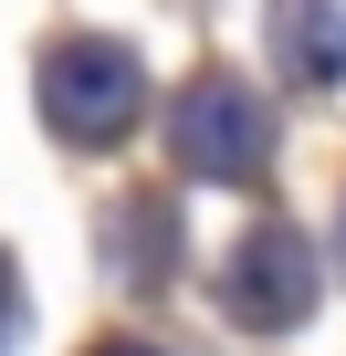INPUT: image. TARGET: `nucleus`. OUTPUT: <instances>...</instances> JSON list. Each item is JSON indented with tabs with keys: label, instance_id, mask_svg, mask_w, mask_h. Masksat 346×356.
Wrapping results in <instances>:
<instances>
[{
	"label": "nucleus",
	"instance_id": "6",
	"mask_svg": "<svg viewBox=\"0 0 346 356\" xmlns=\"http://www.w3.org/2000/svg\"><path fill=\"white\" fill-rule=\"evenodd\" d=\"M336 252H346V231H336Z\"/></svg>",
	"mask_w": 346,
	"mask_h": 356
},
{
	"label": "nucleus",
	"instance_id": "3",
	"mask_svg": "<svg viewBox=\"0 0 346 356\" xmlns=\"http://www.w3.org/2000/svg\"><path fill=\"white\" fill-rule=\"evenodd\" d=\"M221 304H231L242 325H262V335L294 325V314L315 304V262H304V241H294L283 220H262V231L221 262Z\"/></svg>",
	"mask_w": 346,
	"mask_h": 356
},
{
	"label": "nucleus",
	"instance_id": "1",
	"mask_svg": "<svg viewBox=\"0 0 346 356\" xmlns=\"http://www.w3.org/2000/svg\"><path fill=\"white\" fill-rule=\"evenodd\" d=\"M168 136H179V168L189 178H262V157H273V115L231 74H200L179 95V115H168Z\"/></svg>",
	"mask_w": 346,
	"mask_h": 356
},
{
	"label": "nucleus",
	"instance_id": "4",
	"mask_svg": "<svg viewBox=\"0 0 346 356\" xmlns=\"http://www.w3.org/2000/svg\"><path fill=\"white\" fill-rule=\"evenodd\" d=\"M273 42L304 84H336L346 74V0H273Z\"/></svg>",
	"mask_w": 346,
	"mask_h": 356
},
{
	"label": "nucleus",
	"instance_id": "5",
	"mask_svg": "<svg viewBox=\"0 0 346 356\" xmlns=\"http://www.w3.org/2000/svg\"><path fill=\"white\" fill-rule=\"evenodd\" d=\"M95 356H157V346H126V335H116V346H95Z\"/></svg>",
	"mask_w": 346,
	"mask_h": 356
},
{
	"label": "nucleus",
	"instance_id": "2",
	"mask_svg": "<svg viewBox=\"0 0 346 356\" xmlns=\"http://www.w3.org/2000/svg\"><path fill=\"white\" fill-rule=\"evenodd\" d=\"M42 115L63 126V136H116L126 115H136V53L126 42H95V32H74V42H53L42 53Z\"/></svg>",
	"mask_w": 346,
	"mask_h": 356
}]
</instances>
